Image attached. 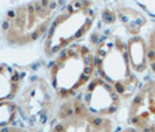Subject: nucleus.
<instances>
[{"instance_id":"423d86ee","label":"nucleus","mask_w":155,"mask_h":132,"mask_svg":"<svg viewBox=\"0 0 155 132\" xmlns=\"http://www.w3.org/2000/svg\"><path fill=\"white\" fill-rule=\"evenodd\" d=\"M114 125L109 117L91 110L82 100L72 97L62 101L48 132H113Z\"/></svg>"},{"instance_id":"f03ea898","label":"nucleus","mask_w":155,"mask_h":132,"mask_svg":"<svg viewBox=\"0 0 155 132\" xmlns=\"http://www.w3.org/2000/svg\"><path fill=\"white\" fill-rule=\"evenodd\" d=\"M96 56L85 45L72 43L58 52L49 68V81L58 100L72 98L92 80Z\"/></svg>"},{"instance_id":"f257e3e1","label":"nucleus","mask_w":155,"mask_h":132,"mask_svg":"<svg viewBox=\"0 0 155 132\" xmlns=\"http://www.w3.org/2000/svg\"><path fill=\"white\" fill-rule=\"evenodd\" d=\"M64 0H31L9 11L2 34L12 46H27L46 34Z\"/></svg>"},{"instance_id":"9d476101","label":"nucleus","mask_w":155,"mask_h":132,"mask_svg":"<svg viewBox=\"0 0 155 132\" xmlns=\"http://www.w3.org/2000/svg\"><path fill=\"white\" fill-rule=\"evenodd\" d=\"M146 47H147L148 68L155 75V28L148 35L146 40Z\"/></svg>"},{"instance_id":"f8f14e48","label":"nucleus","mask_w":155,"mask_h":132,"mask_svg":"<svg viewBox=\"0 0 155 132\" xmlns=\"http://www.w3.org/2000/svg\"><path fill=\"white\" fill-rule=\"evenodd\" d=\"M120 132H142L138 130V129H135V127H133V126H130V127H126L124 130H121Z\"/></svg>"},{"instance_id":"7ed1b4c3","label":"nucleus","mask_w":155,"mask_h":132,"mask_svg":"<svg viewBox=\"0 0 155 132\" xmlns=\"http://www.w3.org/2000/svg\"><path fill=\"white\" fill-rule=\"evenodd\" d=\"M96 12L90 0H71L56 14L47 32L45 54L54 56L91 29Z\"/></svg>"},{"instance_id":"9b49d317","label":"nucleus","mask_w":155,"mask_h":132,"mask_svg":"<svg viewBox=\"0 0 155 132\" xmlns=\"http://www.w3.org/2000/svg\"><path fill=\"white\" fill-rule=\"evenodd\" d=\"M0 132H34L31 129H23L20 126L8 125V126H0Z\"/></svg>"},{"instance_id":"0eeeda50","label":"nucleus","mask_w":155,"mask_h":132,"mask_svg":"<svg viewBox=\"0 0 155 132\" xmlns=\"http://www.w3.org/2000/svg\"><path fill=\"white\" fill-rule=\"evenodd\" d=\"M128 123L142 132H155V80L135 91L128 107Z\"/></svg>"},{"instance_id":"39448f33","label":"nucleus","mask_w":155,"mask_h":132,"mask_svg":"<svg viewBox=\"0 0 155 132\" xmlns=\"http://www.w3.org/2000/svg\"><path fill=\"white\" fill-rule=\"evenodd\" d=\"M56 97L53 86L42 77L31 80L18 95L19 115L29 125L31 131L46 125L54 116Z\"/></svg>"},{"instance_id":"ddd939ff","label":"nucleus","mask_w":155,"mask_h":132,"mask_svg":"<svg viewBox=\"0 0 155 132\" xmlns=\"http://www.w3.org/2000/svg\"><path fill=\"white\" fill-rule=\"evenodd\" d=\"M147 1V4L150 6V8H152V11L153 12H155V0H146Z\"/></svg>"},{"instance_id":"1a4fd4ad","label":"nucleus","mask_w":155,"mask_h":132,"mask_svg":"<svg viewBox=\"0 0 155 132\" xmlns=\"http://www.w3.org/2000/svg\"><path fill=\"white\" fill-rule=\"evenodd\" d=\"M19 111L16 103L8 100L0 101V126L13 125L14 120L18 118Z\"/></svg>"},{"instance_id":"20e7f679","label":"nucleus","mask_w":155,"mask_h":132,"mask_svg":"<svg viewBox=\"0 0 155 132\" xmlns=\"http://www.w3.org/2000/svg\"><path fill=\"white\" fill-rule=\"evenodd\" d=\"M96 67L101 78L109 82L120 96L127 97L138 86V78L130 61L128 48L118 38L101 42L96 53Z\"/></svg>"},{"instance_id":"6e6552de","label":"nucleus","mask_w":155,"mask_h":132,"mask_svg":"<svg viewBox=\"0 0 155 132\" xmlns=\"http://www.w3.org/2000/svg\"><path fill=\"white\" fill-rule=\"evenodd\" d=\"M82 101L92 112L107 117L117 112L120 95L104 78L94 77L86 84Z\"/></svg>"}]
</instances>
